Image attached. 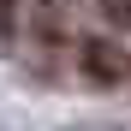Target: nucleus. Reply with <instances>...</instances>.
I'll return each mask as SVG.
<instances>
[{"mask_svg": "<svg viewBox=\"0 0 131 131\" xmlns=\"http://www.w3.org/2000/svg\"><path fill=\"white\" fill-rule=\"evenodd\" d=\"M95 6H101V18L113 30H131V0H95Z\"/></svg>", "mask_w": 131, "mask_h": 131, "instance_id": "f03ea898", "label": "nucleus"}, {"mask_svg": "<svg viewBox=\"0 0 131 131\" xmlns=\"http://www.w3.org/2000/svg\"><path fill=\"white\" fill-rule=\"evenodd\" d=\"M83 72H90L95 83H113V78H119V66H113V48H107V42H83Z\"/></svg>", "mask_w": 131, "mask_h": 131, "instance_id": "f257e3e1", "label": "nucleus"}, {"mask_svg": "<svg viewBox=\"0 0 131 131\" xmlns=\"http://www.w3.org/2000/svg\"><path fill=\"white\" fill-rule=\"evenodd\" d=\"M18 12H24V0H0V42L18 30Z\"/></svg>", "mask_w": 131, "mask_h": 131, "instance_id": "7ed1b4c3", "label": "nucleus"}]
</instances>
